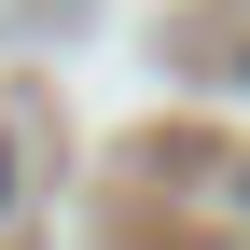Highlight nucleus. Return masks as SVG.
<instances>
[{"instance_id": "obj_1", "label": "nucleus", "mask_w": 250, "mask_h": 250, "mask_svg": "<svg viewBox=\"0 0 250 250\" xmlns=\"http://www.w3.org/2000/svg\"><path fill=\"white\" fill-rule=\"evenodd\" d=\"M0 195H14V153H0Z\"/></svg>"}, {"instance_id": "obj_2", "label": "nucleus", "mask_w": 250, "mask_h": 250, "mask_svg": "<svg viewBox=\"0 0 250 250\" xmlns=\"http://www.w3.org/2000/svg\"><path fill=\"white\" fill-rule=\"evenodd\" d=\"M236 195H250V181H236Z\"/></svg>"}]
</instances>
